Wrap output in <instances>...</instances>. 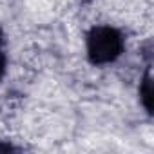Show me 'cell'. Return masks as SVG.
I'll return each mask as SVG.
<instances>
[{"label": "cell", "mask_w": 154, "mask_h": 154, "mask_svg": "<svg viewBox=\"0 0 154 154\" xmlns=\"http://www.w3.org/2000/svg\"><path fill=\"white\" fill-rule=\"evenodd\" d=\"M87 58L93 65H107L118 60L123 53V35L111 26H94L85 36Z\"/></svg>", "instance_id": "6da1fadb"}, {"label": "cell", "mask_w": 154, "mask_h": 154, "mask_svg": "<svg viewBox=\"0 0 154 154\" xmlns=\"http://www.w3.org/2000/svg\"><path fill=\"white\" fill-rule=\"evenodd\" d=\"M140 102L145 107V111L149 114H152V78H150V72L147 71L143 80L140 84Z\"/></svg>", "instance_id": "7a4b0ae2"}, {"label": "cell", "mask_w": 154, "mask_h": 154, "mask_svg": "<svg viewBox=\"0 0 154 154\" xmlns=\"http://www.w3.org/2000/svg\"><path fill=\"white\" fill-rule=\"evenodd\" d=\"M6 63H8V60H6V54L2 51V44H0V78H2L4 72H6Z\"/></svg>", "instance_id": "3957f363"}, {"label": "cell", "mask_w": 154, "mask_h": 154, "mask_svg": "<svg viewBox=\"0 0 154 154\" xmlns=\"http://www.w3.org/2000/svg\"><path fill=\"white\" fill-rule=\"evenodd\" d=\"M0 150H4V152H11V150H18L17 147H13L11 143H6V145H0Z\"/></svg>", "instance_id": "277c9868"}, {"label": "cell", "mask_w": 154, "mask_h": 154, "mask_svg": "<svg viewBox=\"0 0 154 154\" xmlns=\"http://www.w3.org/2000/svg\"><path fill=\"white\" fill-rule=\"evenodd\" d=\"M82 2H89V0H82Z\"/></svg>", "instance_id": "5b68a950"}]
</instances>
